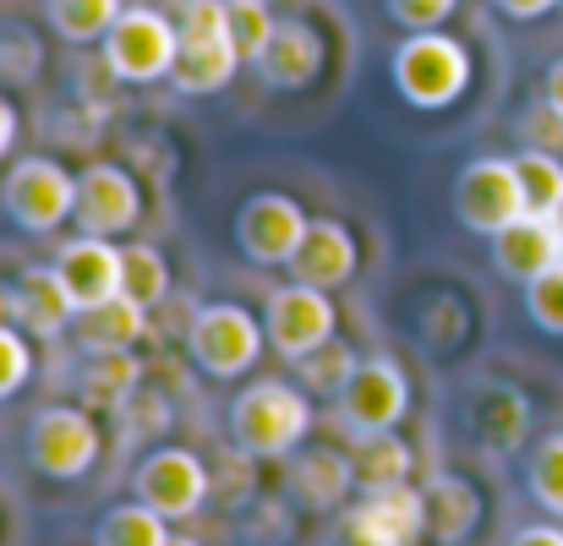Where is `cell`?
Instances as JSON below:
<instances>
[{
	"label": "cell",
	"mask_w": 563,
	"mask_h": 546,
	"mask_svg": "<svg viewBox=\"0 0 563 546\" xmlns=\"http://www.w3.org/2000/svg\"><path fill=\"white\" fill-rule=\"evenodd\" d=\"M471 432L493 454H515L531 432V399L515 382H476L471 388Z\"/></svg>",
	"instance_id": "cell-17"
},
{
	"label": "cell",
	"mask_w": 563,
	"mask_h": 546,
	"mask_svg": "<svg viewBox=\"0 0 563 546\" xmlns=\"http://www.w3.org/2000/svg\"><path fill=\"white\" fill-rule=\"evenodd\" d=\"M307 432H312V399H307V388H290L279 377L241 388L230 404V437H235V448H246L257 459L296 454L307 443Z\"/></svg>",
	"instance_id": "cell-1"
},
{
	"label": "cell",
	"mask_w": 563,
	"mask_h": 546,
	"mask_svg": "<svg viewBox=\"0 0 563 546\" xmlns=\"http://www.w3.org/2000/svg\"><path fill=\"white\" fill-rule=\"evenodd\" d=\"M394 88H399L405 104H416V110L460 104L465 88H471V49H465L454 33H443V27L405 33L399 49H394Z\"/></svg>",
	"instance_id": "cell-2"
},
{
	"label": "cell",
	"mask_w": 563,
	"mask_h": 546,
	"mask_svg": "<svg viewBox=\"0 0 563 546\" xmlns=\"http://www.w3.org/2000/svg\"><path fill=\"white\" fill-rule=\"evenodd\" d=\"M132 492H137V503H148L165 520H191L208 503L213 476H208V465L191 448H154L132 470Z\"/></svg>",
	"instance_id": "cell-10"
},
{
	"label": "cell",
	"mask_w": 563,
	"mask_h": 546,
	"mask_svg": "<svg viewBox=\"0 0 563 546\" xmlns=\"http://www.w3.org/2000/svg\"><path fill=\"white\" fill-rule=\"evenodd\" d=\"M241 66V49L230 44V33H208V38H181V55H176V71L170 82L191 93V99H208L219 93Z\"/></svg>",
	"instance_id": "cell-22"
},
{
	"label": "cell",
	"mask_w": 563,
	"mask_h": 546,
	"mask_svg": "<svg viewBox=\"0 0 563 546\" xmlns=\"http://www.w3.org/2000/svg\"><path fill=\"white\" fill-rule=\"evenodd\" d=\"M421 536H427V492L405 481V487L362 492V503L340 514L334 546H416Z\"/></svg>",
	"instance_id": "cell-6"
},
{
	"label": "cell",
	"mask_w": 563,
	"mask_h": 546,
	"mask_svg": "<svg viewBox=\"0 0 563 546\" xmlns=\"http://www.w3.org/2000/svg\"><path fill=\"white\" fill-rule=\"evenodd\" d=\"M362 252H356V235L340 224V219H312L296 257H290V279L296 285H312V290H340L351 285Z\"/></svg>",
	"instance_id": "cell-15"
},
{
	"label": "cell",
	"mask_w": 563,
	"mask_h": 546,
	"mask_svg": "<svg viewBox=\"0 0 563 546\" xmlns=\"http://www.w3.org/2000/svg\"><path fill=\"white\" fill-rule=\"evenodd\" d=\"M263 345H268V328L246 307H235V301H208V307L191 312L187 323L191 361L202 366L208 377H219V382L252 371L257 356H263Z\"/></svg>",
	"instance_id": "cell-4"
},
{
	"label": "cell",
	"mask_w": 563,
	"mask_h": 546,
	"mask_svg": "<svg viewBox=\"0 0 563 546\" xmlns=\"http://www.w3.org/2000/svg\"><path fill=\"white\" fill-rule=\"evenodd\" d=\"M548 104H559L563 110V55L553 60V71H548Z\"/></svg>",
	"instance_id": "cell-45"
},
{
	"label": "cell",
	"mask_w": 563,
	"mask_h": 546,
	"mask_svg": "<svg viewBox=\"0 0 563 546\" xmlns=\"http://www.w3.org/2000/svg\"><path fill=\"white\" fill-rule=\"evenodd\" d=\"M71 334H77L82 356H110V350H132V345H137L143 334H148V307H143V301H132V296H110V301H99V307L77 312Z\"/></svg>",
	"instance_id": "cell-21"
},
{
	"label": "cell",
	"mask_w": 563,
	"mask_h": 546,
	"mask_svg": "<svg viewBox=\"0 0 563 546\" xmlns=\"http://www.w3.org/2000/svg\"><path fill=\"white\" fill-rule=\"evenodd\" d=\"M55 274L71 296L77 312L121 296V246H110L104 235H82V241H66L55 252Z\"/></svg>",
	"instance_id": "cell-14"
},
{
	"label": "cell",
	"mask_w": 563,
	"mask_h": 546,
	"mask_svg": "<svg viewBox=\"0 0 563 546\" xmlns=\"http://www.w3.org/2000/svg\"><path fill=\"white\" fill-rule=\"evenodd\" d=\"M181 33L165 5H126L104 38V71L115 82H165L176 71Z\"/></svg>",
	"instance_id": "cell-3"
},
{
	"label": "cell",
	"mask_w": 563,
	"mask_h": 546,
	"mask_svg": "<svg viewBox=\"0 0 563 546\" xmlns=\"http://www.w3.org/2000/svg\"><path fill=\"white\" fill-rule=\"evenodd\" d=\"M526 312H531L537 328L563 334V257L548 268V274H537V279L526 285Z\"/></svg>",
	"instance_id": "cell-33"
},
{
	"label": "cell",
	"mask_w": 563,
	"mask_h": 546,
	"mask_svg": "<svg viewBox=\"0 0 563 546\" xmlns=\"http://www.w3.org/2000/svg\"><path fill=\"white\" fill-rule=\"evenodd\" d=\"M257 71H263L268 88H285V93L318 82V71H323V38H318V27L279 22L274 38H268V49L257 55Z\"/></svg>",
	"instance_id": "cell-19"
},
{
	"label": "cell",
	"mask_w": 563,
	"mask_h": 546,
	"mask_svg": "<svg viewBox=\"0 0 563 546\" xmlns=\"http://www.w3.org/2000/svg\"><path fill=\"white\" fill-rule=\"evenodd\" d=\"M137 213H143V191L137 181L121 170V165H88L82 176H77V224H82V235H126L132 224H137Z\"/></svg>",
	"instance_id": "cell-13"
},
{
	"label": "cell",
	"mask_w": 563,
	"mask_h": 546,
	"mask_svg": "<svg viewBox=\"0 0 563 546\" xmlns=\"http://www.w3.org/2000/svg\"><path fill=\"white\" fill-rule=\"evenodd\" d=\"M165 16L176 22V33H181V38L230 33V27H224V0H165Z\"/></svg>",
	"instance_id": "cell-35"
},
{
	"label": "cell",
	"mask_w": 563,
	"mask_h": 546,
	"mask_svg": "<svg viewBox=\"0 0 563 546\" xmlns=\"http://www.w3.org/2000/svg\"><path fill=\"white\" fill-rule=\"evenodd\" d=\"M0 208L27 235H55L77 213V176L55 159H16L0 181Z\"/></svg>",
	"instance_id": "cell-5"
},
{
	"label": "cell",
	"mask_w": 563,
	"mask_h": 546,
	"mask_svg": "<svg viewBox=\"0 0 563 546\" xmlns=\"http://www.w3.org/2000/svg\"><path fill=\"white\" fill-rule=\"evenodd\" d=\"M427 492V536H438L443 546L465 542L482 525V492L465 476H438Z\"/></svg>",
	"instance_id": "cell-23"
},
{
	"label": "cell",
	"mask_w": 563,
	"mask_h": 546,
	"mask_svg": "<svg viewBox=\"0 0 563 546\" xmlns=\"http://www.w3.org/2000/svg\"><path fill=\"white\" fill-rule=\"evenodd\" d=\"M93 546H170V520L154 514L148 503H115L99 520Z\"/></svg>",
	"instance_id": "cell-28"
},
{
	"label": "cell",
	"mask_w": 563,
	"mask_h": 546,
	"mask_svg": "<svg viewBox=\"0 0 563 546\" xmlns=\"http://www.w3.org/2000/svg\"><path fill=\"white\" fill-rule=\"evenodd\" d=\"M351 465H356V487L362 492H383V487H405L410 481V443L399 432H367L351 443Z\"/></svg>",
	"instance_id": "cell-24"
},
{
	"label": "cell",
	"mask_w": 563,
	"mask_h": 546,
	"mask_svg": "<svg viewBox=\"0 0 563 546\" xmlns=\"http://www.w3.org/2000/svg\"><path fill=\"white\" fill-rule=\"evenodd\" d=\"M27 459L33 470L55 476V481H77L99 465V426L88 410H71V404H49L33 415L27 426Z\"/></svg>",
	"instance_id": "cell-7"
},
{
	"label": "cell",
	"mask_w": 563,
	"mask_h": 546,
	"mask_svg": "<svg viewBox=\"0 0 563 546\" xmlns=\"http://www.w3.org/2000/svg\"><path fill=\"white\" fill-rule=\"evenodd\" d=\"M515 170H520V191H526V213L553 219L563 208V159L559 154L520 148V154H515Z\"/></svg>",
	"instance_id": "cell-30"
},
{
	"label": "cell",
	"mask_w": 563,
	"mask_h": 546,
	"mask_svg": "<svg viewBox=\"0 0 563 546\" xmlns=\"http://www.w3.org/2000/svg\"><path fill=\"white\" fill-rule=\"evenodd\" d=\"M11 143H16V110H11V99H0V159L11 154Z\"/></svg>",
	"instance_id": "cell-43"
},
{
	"label": "cell",
	"mask_w": 563,
	"mask_h": 546,
	"mask_svg": "<svg viewBox=\"0 0 563 546\" xmlns=\"http://www.w3.org/2000/svg\"><path fill=\"white\" fill-rule=\"evenodd\" d=\"M383 5H388V16H394L405 33H427V27L449 22V11H454L460 0H383Z\"/></svg>",
	"instance_id": "cell-39"
},
{
	"label": "cell",
	"mask_w": 563,
	"mask_h": 546,
	"mask_svg": "<svg viewBox=\"0 0 563 546\" xmlns=\"http://www.w3.org/2000/svg\"><path fill=\"white\" fill-rule=\"evenodd\" d=\"M559 257H563V235L553 219L526 213V219H515L509 230L493 235V268H498L504 279H515V285H531V279L548 274Z\"/></svg>",
	"instance_id": "cell-16"
},
{
	"label": "cell",
	"mask_w": 563,
	"mask_h": 546,
	"mask_svg": "<svg viewBox=\"0 0 563 546\" xmlns=\"http://www.w3.org/2000/svg\"><path fill=\"white\" fill-rule=\"evenodd\" d=\"M224 27H230V44L241 49V60H257L279 22H274L268 0H224Z\"/></svg>",
	"instance_id": "cell-31"
},
{
	"label": "cell",
	"mask_w": 563,
	"mask_h": 546,
	"mask_svg": "<svg viewBox=\"0 0 563 546\" xmlns=\"http://www.w3.org/2000/svg\"><path fill=\"white\" fill-rule=\"evenodd\" d=\"M44 11H49L55 33L82 49V44H104L110 27H115V16H121L126 5H121V0H49Z\"/></svg>",
	"instance_id": "cell-27"
},
{
	"label": "cell",
	"mask_w": 563,
	"mask_h": 546,
	"mask_svg": "<svg viewBox=\"0 0 563 546\" xmlns=\"http://www.w3.org/2000/svg\"><path fill=\"white\" fill-rule=\"evenodd\" d=\"M520 143L526 148H537V154H563V110L559 104H531L526 115H520Z\"/></svg>",
	"instance_id": "cell-36"
},
{
	"label": "cell",
	"mask_w": 563,
	"mask_h": 546,
	"mask_svg": "<svg viewBox=\"0 0 563 546\" xmlns=\"http://www.w3.org/2000/svg\"><path fill=\"white\" fill-rule=\"evenodd\" d=\"M121 296L143 301L148 312L170 301V263H165L159 246H148V241L121 246Z\"/></svg>",
	"instance_id": "cell-26"
},
{
	"label": "cell",
	"mask_w": 563,
	"mask_h": 546,
	"mask_svg": "<svg viewBox=\"0 0 563 546\" xmlns=\"http://www.w3.org/2000/svg\"><path fill=\"white\" fill-rule=\"evenodd\" d=\"M509 546H563V531L559 525H526Z\"/></svg>",
	"instance_id": "cell-42"
},
{
	"label": "cell",
	"mask_w": 563,
	"mask_h": 546,
	"mask_svg": "<svg viewBox=\"0 0 563 546\" xmlns=\"http://www.w3.org/2000/svg\"><path fill=\"white\" fill-rule=\"evenodd\" d=\"M252 459H257V454H246V448L224 454V465H219L213 487H219V492H224L230 503H246V498H252Z\"/></svg>",
	"instance_id": "cell-40"
},
{
	"label": "cell",
	"mask_w": 563,
	"mask_h": 546,
	"mask_svg": "<svg viewBox=\"0 0 563 546\" xmlns=\"http://www.w3.org/2000/svg\"><path fill=\"white\" fill-rule=\"evenodd\" d=\"M143 388V361L132 350H110V356H88L82 377H77V393L88 410H121L132 393Z\"/></svg>",
	"instance_id": "cell-25"
},
{
	"label": "cell",
	"mask_w": 563,
	"mask_h": 546,
	"mask_svg": "<svg viewBox=\"0 0 563 546\" xmlns=\"http://www.w3.org/2000/svg\"><path fill=\"white\" fill-rule=\"evenodd\" d=\"M307 224H312V219L301 213L296 197H285V191H257V197H246L241 213H235V246H241V257L257 263V268H290V257H296Z\"/></svg>",
	"instance_id": "cell-8"
},
{
	"label": "cell",
	"mask_w": 563,
	"mask_h": 546,
	"mask_svg": "<svg viewBox=\"0 0 563 546\" xmlns=\"http://www.w3.org/2000/svg\"><path fill=\"white\" fill-rule=\"evenodd\" d=\"M553 224H559V235H563V208H559V213H553Z\"/></svg>",
	"instance_id": "cell-47"
},
{
	"label": "cell",
	"mask_w": 563,
	"mask_h": 546,
	"mask_svg": "<svg viewBox=\"0 0 563 546\" xmlns=\"http://www.w3.org/2000/svg\"><path fill=\"white\" fill-rule=\"evenodd\" d=\"M454 213H460L465 230H476L487 241L498 230H509L515 219H526V191H520L515 159H476V165H465L460 181H454Z\"/></svg>",
	"instance_id": "cell-9"
},
{
	"label": "cell",
	"mask_w": 563,
	"mask_h": 546,
	"mask_svg": "<svg viewBox=\"0 0 563 546\" xmlns=\"http://www.w3.org/2000/svg\"><path fill=\"white\" fill-rule=\"evenodd\" d=\"M0 328H16V285H0Z\"/></svg>",
	"instance_id": "cell-44"
},
{
	"label": "cell",
	"mask_w": 563,
	"mask_h": 546,
	"mask_svg": "<svg viewBox=\"0 0 563 546\" xmlns=\"http://www.w3.org/2000/svg\"><path fill=\"white\" fill-rule=\"evenodd\" d=\"M27 377H33V345L22 339V328H0V399L22 393Z\"/></svg>",
	"instance_id": "cell-37"
},
{
	"label": "cell",
	"mask_w": 563,
	"mask_h": 546,
	"mask_svg": "<svg viewBox=\"0 0 563 546\" xmlns=\"http://www.w3.org/2000/svg\"><path fill=\"white\" fill-rule=\"evenodd\" d=\"M38 66H44V44L22 27H5L0 33V77L5 82H33Z\"/></svg>",
	"instance_id": "cell-34"
},
{
	"label": "cell",
	"mask_w": 563,
	"mask_h": 546,
	"mask_svg": "<svg viewBox=\"0 0 563 546\" xmlns=\"http://www.w3.org/2000/svg\"><path fill=\"white\" fill-rule=\"evenodd\" d=\"M170 546H197V542L191 536H170Z\"/></svg>",
	"instance_id": "cell-46"
},
{
	"label": "cell",
	"mask_w": 563,
	"mask_h": 546,
	"mask_svg": "<svg viewBox=\"0 0 563 546\" xmlns=\"http://www.w3.org/2000/svg\"><path fill=\"white\" fill-rule=\"evenodd\" d=\"M526 487H531V498H537L553 520H563V432L537 443V454H531V465H526Z\"/></svg>",
	"instance_id": "cell-32"
},
{
	"label": "cell",
	"mask_w": 563,
	"mask_h": 546,
	"mask_svg": "<svg viewBox=\"0 0 563 546\" xmlns=\"http://www.w3.org/2000/svg\"><path fill=\"white\" fill-rule=\"evenodd\" d=\"M115 415H126V432H132V437H137V432H143V437H159V432L170 426V404H165L154 388H137Z\"/></svg>",
	"instance_id": "cell-38"
},
{
	"label": "cell",
	"mask_w": 563,
	"mask_h": 546,
	"mask_svg": "<svg viewBox=\"0 0 563 546\" xmlns=\"http://www.w3.org/2000/svg\"><path fill=\"white\" fill-rule=\"evenodd\" d=\"M405 410H410V377L394 361H362L340 393V421L351 426V437L394 432L405 421Z\"/></svg>",
	"instance_id": "cell-12"
},
{
	"label": "cell",
	"mask_w": 563,
	"mask_h": 546,
	"mask_svg": "<svg viewBox=\"0 0 563 546\" xmlns=\"http://www.w3.org/2000/svg\"><path fill=\"white\" fill-rule=\"evenodd\" d=\"M504 16H515V22H531V16H548L553 5H563V0H493Z\"/></svg>",
	"instance_id": "cell-41"
},
{
	"label": "cell",
	"mask_w": 563,
	"mask_h": 546,
	"mask_svg": "<svg viewBox=\"0 0 563 546\" xmlns=\"http://www.w3.org/2000/svg\"><path fill=\"white\" fill-rule=\"evenodd\" d=\"M296 366V382L307 388V393H318V399H340L345 393V382L356 377V350L345 345V339H329V345H318L312 356H301Z\"/></svg>",
	"instance_id": "cell-29"
},
{
	"label": "cell",
	"mask_w": 563,
	"mask_h": 546,
	"mask_svg": "<svg viewBox=\"0 0 563 546\" xmlns=\"http://www.w3.org/2000/svg\"><path fill=\"white\" fill-rule=\"evenodd\" d=\"M263 328H268V345H274L285 361H301V356H312L318 345L334 339L340 312H334L329 290L285 285V290L268 296V307H263Z\"/></svg>",
	"instance_id": "cell-11"
},
{
	"label": "cell",
	"mask_w": 563,
	"mask_h": 546,
	"mask_svg": "<svg viewBox=\"0 0 563 546\" xmlns=\"http://www.w3.org/2000/svg\"><path fill=\"white\" fill-rule=\"evenodd\" d=\"M356 492V465L340 448H307L290 459V498L312 514H334Z\"/></svg>",
	"instance_id": "cell-18"
},
{
	"label": "cell",
	"mask_w": 563,
	"mask_h": 546,
	"mask_svg": "<svg viewBox=\"0 0 563 546\" xmlns=\"http://www.w3.org/2000/svg\"><path fill=\"white\" fill-rule=\"evenodd\" d=\"M71 323H77V307H71V296H66L55 263H49V268H27V274L16 279V328L33 334V339H55V334H66Z\"/></svg>",
	"instance_id": "cell-20"
}]
</instances>
